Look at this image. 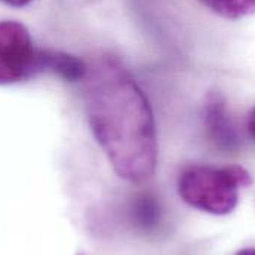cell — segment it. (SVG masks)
<instances>
[{
	"mask_svg": "<svg viewBox=\"0 0 255 255\" xmlns=\"http://www.w3.org/2000/svg\"><path fill=\"white\" fill-rule=\"evenodd\" d=\"M86 85L91 130L116 174L132 184L148 181L157 165V136L151 107L121 63L106 58Z\"/></svg>",
	"mask_w": 255,
	"mask_h": 255,
	"instance_id": "6da1fadb",
	"label": "cell"
},
{
	"mask_svg": "<svg viewBox=\"0 0 255 255\" xmlns=\"http://www.w3.org/2000/svg\"><path fill=\"white\" fill-rule=\"evenodd\" d=\"M251 184L253 178L242 166L212 168L193 165L180 175L178 193L187 205L199 211L227 215L238 206L239 190Z\"/></svg>",
	"mask_w": 255,
	"mask_h": 255,
	"instance_id": "7a4b0ae2",
	"label": "cell"
},
{
	"mask_svg": "<svg viewBox=\"0 0 255 255\" xmlns=\"http://www.w3.org/2000/svg\"><path fill=\"white\" fill-rule=\"evenodd\" d=\"M40 73V49L27 27L18 21H0V86L13 85Z\"/></svg>",
	"mask_w": 255,
	"mask_h": 255,
	"instance_id": "3957f363",
	"label": "cell"
},
{
	"mask_svg": "<svg viewBox=\"0 0 255 255\" xmlns=\"http://www.w3.org/2000/svg\"><path fill=\"white\" fill-rule=\"evenodd\" d=\"M205 128L211 141L224 151H233L239 147V133L233 125L226 101L218 92H209L203 110Z\"/></svg>",
	"mask_w": 255,
	"mask_h": 255,
	"instance_id": "277c9868",
	"label": "cell"
},
{
	"mask_svg": "<svg viewBox=\"0 0 255 255\" xmlns=\"http://www.w3.org/2000/svg\"><path fill=\"white\" fill-rule=\"evenodd\" d=\"M52 71L68 82H77L88 76V67L80 58L60 52L40 49V73Z\"/></svg>",
	"mask_w": 255,
	"mask_h": 255,
	"instance_id": "5b68a950",
	"label": "cell"
},
{
	"mask_svg": "<svg viewBox=\"0 0 255 255\" xmlns=\"http://www.w3.org/2000/svg\"><path fill=\"white\" fill-rule=\"evenodd\" d=\"M208 9L229 19H239L255 13V0H200Z\"/></svg>",
	"mask_w": 255,
	"mask_h": 255,
	"instance_id": "8992f818",
	"label": "cell"
},
{
	"mask_svg": "<svg viewBox=\"0 0 255 255\" xmlns=\"http://www.w3.org/2000/svg\"><path fill=\"white\" fill-rule=\"evenodd\" d=\"M132 214L135 223L141 229L150 230L160 220V206L151 194H141L133 203Z\"/></svg>",
	"mask_w": 255,
	"mask_h": 255,
	"instance_id": "52a82bcc",
	"label": "cell"
},
{
	"mask_svg": "<svg viewBox=\"0 0 255 255\" xmlns=\"http://www.w3.org/2000/svg\"><path fill=\"white\" fill-rule=\"evenodd\" d=\"M248 130L255 139V107L251 110V113L248 116Z\"/></svg>",
	"mask_w": 255,
	"mask_h": 255,
	"instance_id": "ba28073f",
	"label": "cell"
},
{
	"mask_svg": "<svg viewBox=\"0 0 255 255\" xmlns=\"http://www.w3.org/2000/svg\"><path fill=\"white\" fill-rule=\"evenodd\" d=\"M0 1H3L9 6H13V7H22V6H27L33 0H0Z\"/></svg>",
	"mask_w": 255,
	"mask_h": 255,
	"instance_id": "9c48e42d",
	"label": "cell"
},
{
	"mask_svg": "<svg viewBox=\"0 0 255 255\" xmlns=\"http://www.w3.org/2000/svg\"><path fill=\"white\" fill-rule=\"evenodd\" d=\"M236 255H255V248H247V250H242V251H239Z\"/></svg>",
	"mask_w": 255,
	"mask_h": 255,
	"instance_id": "30bf717a",
	"label": "cell"
}]
</instances>
